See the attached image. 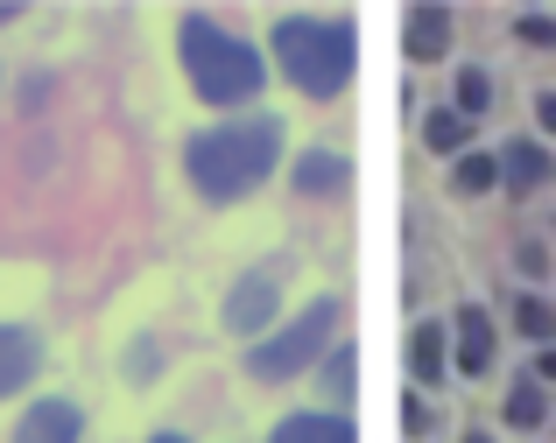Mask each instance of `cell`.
Instances as JSON below:
<instances>
[{"mask_svg": "<svg viewBox=\"0 0 556 443\" xmlns=\"http://www.w3.org/2000/svg\"><path fill=\"white\" fill-rule=\"evenodd\" d=\"M282 162V121L275 113H247V121H226V127H204L190 135L184 148V169H190V190L212 204H232L247 190H261Z\"/></svg>", "mask_w": 556, "mask_h": 443, "instance_id": "6da1fadb", "label": "cell"}, {"mask_svg": "<svg viewBox=\"0 0 556 443\" xmlns=\"http://www.w3.org/2000/svg\"><path fill=\"white\" fill-rule=\"evenodd\" d=\"M184 71H190V92L204 106H247L261 92V78H268L254 42L218 28L212 14H184Z\"/></svg>", "mask_w": 556, "mask_h": 443, "instance_id": "7a4b0ae2", "label": "cell"}, {"mask_svg": "<svg viewBox=\"0 0 556 443\" xmlns=\"http://www.w3.org/2000/svg\"><path fill=\"white\" fill-rule=\"evenodd\" d=\"M275 64L296 92L311 99H339L353 85V64H359V36L345 22H317V14H289L275 22Z\"/></svg>", "mask_w": 556, "mask_h": 443, "instance_id": "3957f363", "label": "cell"}, {"mask_svg": "<svg viewBox=\"0 0 556 443\" xmlns=\"http://www.w3.org/2000/svg\"><path fill=\"white\" fill-rule=\"evenodd\" d=\"M331 331H339V303L317 295L303 317H289L275 338H261V345L247 352V374H254V380H296L303 366H317L331 352Z\"/></svg>", "mask_w": 556, "mask_h": 443, "instance_id": "277c9868", "label": "cell"}, {"mask_svg": "<svg viewBox=\"0 0 556 443\" xmlns=\"http://www.w3.org/2000/svg\"><path fill=\"white\" fill-rule=\"evenodd\" d=\"M275 309H282V275L275 268H254V275H240L226 295V324L240 338H254V331H268L275 324Z\"/></svg>", "mask_w": 556, "mask_h": 443, "instance_id": "5b68a950", "label": "cell"}, {"mask_svg": "<svg viewBox=\"0 0 556 443\" xmlns=\"http://www.w3.org/2000/svg\"><path fill=\"white\" fill-rule=\"evenodd\" d=\"M85 436V408L78 402H36L22 422H14L8 443H78Z\"/></svg>", "mask_w": 556, "mask_h": 443, "instance_id": "8992f818", "label": "cell"}, {"mask_svg": "<svg viewBox=\"0 0 556 443\" xmlns=\"http://www.w3.org/2000/svg\"><path fill=\"white\" fill-rule=\"evenodd\" d=\"M36 366H42V338L28 324H0V402L22 394L36 380Z\"/></svg>", "mask_w": 556, "mask_h": 443, "instance_id": "52a82bcc", "label": "cell"}, {"mask_svg": "<svg viewBox=\"0 0 556 443\" xmlns=\"http://www.w3.org/2000/svg\"><path fill=\"white\" fill-rule=\"evenodd\" d=\"M549 176H556V162H549L543 141H507V148H501V183L515 190V198H535Z\"/></svg>", "mask_w": 556, "mask_h": 443, "instance_id": "ba28073f", "label": "cell"}, {"mask_svg": "<svg viewBox=\"0 0 556 443\" xmlns=\"http://www.w3.org/2000/svg\"><path fill=\"white\" fill-rule=\"evenodd\" d=\"M458 374H493V317L479 303L458 309Z\"/></svg>", "mask_w": 556, "mask_h": 443, "instance_id": "9c48e42d", "label": "cell"}, {"mask_svg": "<svg viewBox=\"0 0 556 443\" xmlns=\"http://www.w3.org/2000/svg\"><path fill=\"white\" fill-rule=\"evenodd\" d=\"M444 374H451L444 324H416V331H408V380H416V388H437Z\"/></svg>", "mask_w": 556, "mask_h": 443, "instance_id": "30bf717a", "label": "cell"}, {"mask_svg": "<svg viewBox=\"0 0 556 443\" xmlns=\"http://www.w3.org/2000/svg\"><path fill=\"white\" fill-rule=\"evenodd\" d=\"M451 50V14L444 8H408V64H437V56Z\"/></svg>", "mask_w": 556, "mask_h": 443, "instance_id": "8fae6325", "label": "cell"}, {"mask_svg": "<svg viewBox=\"0 0 556 443\" xmlns=\"http://www.w3.org/2000/svg\"><path fill=\"white\" fill-rule=\"evenodd\" d=\"M268 443H359V430L345 416H325V408H317V416H289Z\"/></svg>", "mask_w": 556, "mask_h": 443, "instance_id": "7c38bea8", "label": "cell"}, {"mask_svg": "<svg viewBox=\"0 0 556 443\" xmlns=\"http://www.w3.org/2000/svg\"><path fill=\"white\" fill-rule=\"evenodd\" d=\"M465 135H472V121H465L458 106H437L430 121H422V141H430V155H465Z\"/></svg>", "mask_w": 556, "mask_h": 443, "instance_id": "4fadbf2b", "label": "cell"}, {"mask_svg": "<svg viewBox=\"0 0 556 443\" xmlns=\"http://www.w3.org/2000/svg\"><path fill=\"white\" fill-rule=\"evenodd\" d=\"M345 183V155H325V148H311V155L296 162V190L303 198H317V190H339Z\"/></svg>", "mask_w": 556, "mask_h": 443, "instance_id": "5bb4252c", "label": "cell"}, {"mask_svg": "<svg viewBox=\"0 0 556 443\" xmlns=\"http://www.w3.org/2000/svg\"><path fill=\"white\" fill-rule=\"evenodd\" d=\"M507 422H515V430H543L549 422V394L535 388V380H521V388L507 394Z\"/></svg>", "mask_w": 556, "mask_h": 443, "instance_id": "9a60e30c", "label": "cell"}, {"mask_svg": "<svg viewBox=\"0 0 556 443\" xmlns=\"http://www.w3.org/2000/svg\"><path fill=\"white\" fill-rule=\"evenodd\" d=\"M451 183L465 190V198H479V190L501 183V155H458V169H451Z\"/></svg>", "mask_w": 556, "mask_h": 443, "instance_id": "2e32d148", "label": "cell"}, {"mask_svg": "<svg viewBox=\"0 0 556 443\" xmlns=\"http://www.w3.org/2000/svg\"><path fill=\"white\" fill-rule=\"evenodd\" d=\"M486 106H493V78H486L479 64H465V71H458V113H465V121H479Z\"/></svg>", "mask_w": 556, "mask_h": 443, "instance_id": "e0dca14e", "label": "cell"}, {"mask_svg": "<svg viewBox=\"0 0 556 443\" xmlns=\"http://www.w3.org/2000/svg\"><path fill=\"white\" fill-rule=\"evenodd\" d=\"M515 324H521V338H535V345H549V338H556V309L543 303V295H521Z\"/></svg>", "mask_w": 556, "mask_h": 443, "instance_id": "ac0fdd59", "label": "cell"}, {"mask_svg": "<svg viewBox=\"0 0 556 443\" xmlns=\"http://www.w3.org/2000/svg\"><path fill=\"white\" fill-rule=\"evenodd\" d=\"M353 388H359V352L339 345V352H331V394H339V402H353Z\"/></svg>", "mask_w": 556, "mask_h": 443, "instance_id": "d6986e66", "label": "cell"}, {"mask_svg": "<svg viewBox=\"0 0 556 443\" xmlns=\"http://www.w3.org/2000/svg\"><path fill=\"white\" fill-rule=\"evenodd\" d=\"M521 42H535V50H556V22H549V14H521Z\"/></svg>", "mask_w": 556, "mask_h": 443, "instance_id": "ffe728a7", "label": "cell"}, {"mask_svg": "<svg viewBox=\"0 0 556 443\" xmlns=\"http://www.w3.org/2000/svg\"><path fill=\"white\" fill-rule=\"evenodd\" d=\"M402 422H408V436H430V402H422V394H408V402H402Z\"/></svg>", "mask_w": 556, "mask_h": 443, "instance_id": "44dd1931", "label": "cell"}, {"mask_svg": "<svg viewBox=\"0 0 556 443\" xmlns=\"http://www.w3.org/2000/svg\"><path fill=\"white\" fill-rule=\"evenodd\" d=\"M535 388H556V345L535 352Z\"/></svg>", "mask_w": 556, "mask_h": 443, "instance_id": "7402d4cb", "label": "cell"}, {"mask_svg": "<svg viewBox=\"0 0 556 443\" xmlns=\"http://www.w3.org/2000/svg\"><path fill=\"white\" fill-rule=\"evenodd\" d=\"M535 121H543L549 135H556V92H543V99H535Z\"/></svg>", "mask_w": 556, "mask_h": 443, "instance_id": "603a6c76", "label": "cell"}, {"mask_svg": "<svg viewBox=\"0 0 556 443\" xmlns=\"http://www.w3.org/2000/svg\"><path fill=\"white\" fill-rule=\"evenodd\" d=\"M465 443H493V436H486V430H472V436H465Z\"/></svg>", "mask_w": 556, "mask_h": 443, "instance_id": "cb8c5ba5", "label": "cell"}, {"mask_svg": "<svg viewBox=\"0 0 556 443\" xmlns=\"http://www.w3.org/2000/svg\"><path fill=\"white\" fill-rule=\"evenodd\" d=\"M149 443H184V436H169V430H163V436H149Z\"/></svg>", "mask_w": 556, "mask_h": 443, "instance_id": "d4e9b609", "label": "cell"}, {"mask_svg": "<svg viewBox=\"0 0 556 443\" xmlns=\"http://www.w3.org/2000/svg\"><path fill=\"white\" fill-rule=\"evenodd\" d=\"M0 22H14V8H0Z\"/></svg>", "mask_w": 556, "mask_h": 443, "instance_id": "484cf974", "label": "cell"}]
</instances>
